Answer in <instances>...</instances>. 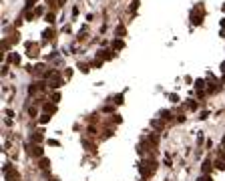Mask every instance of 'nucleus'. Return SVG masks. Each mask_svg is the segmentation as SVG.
I'll use <instances>...</instances> for the list:
<instances>
[{
    "instance_id": "obj_9",
    "label": "nucleus",
    "mask_w": 225,
    "mask_h": 181,
    "mask_svg": "<svg viewBox=\"0 0 225 181\" xmlns=\"http://www.w3.org/2000/svg\"><path fill=\"white\" fill-rule=\"evenodd\" d=\"M199 181H213V179H211V177H207V175H203V177H201Z\"/></svg>"
},
{
    "instance_id": "obj_8",
    "label": "nucleus",
    "mask_w": 225,
    "mask_h": 181,
    "mask_svg": "<svg viewBox=\"0 0 225 181\" xmlns=\"http://www.w3.org/2000/svg\"><path fill=\"white\" fill-rule=\"evenodd\" d=\"M40 139H42V135H40V133H36V135H32V141H40Z\"/></svg>"
},
{
    "instance_id": "obj_4",
    "label": "nucleus",
    "mask_w": 225,
    "mask_h": 181,
    "mask_svg": "<svg viewBox=\"0 0 225 181\" xmlns=\"http://www.w3.org/2000/svg\"><path fill=\"white\" fill-rule=\"evenodd\" d=\"M32 153H34L36 157H40V155H42V149H40V147H34V149H32Z\"/></svg>"
},
{
    "instance_id": "obj_2",
    "label": "nucleus",
    "mask_w": 225,
    "mask_h": 181,
    "mask_svg": "<svg viewBox=\"0 0 225 181\" xmlns=\"http://www.w3.org/2000/svg\"><path fill=\"white\" fill-rule=\"evenodd\" d=\"M209 169H211V161H209V159H207V161H205V163H203V173H207V171H209Z\"/></svg>"
},
{
    "instance_id": "obj_1",
    "label": "nucleus",
    "mask_w": 225,
    "mask_h": 181,
    "mask_svg": "<svg viewBox=\"0 0 225 181\" xmlns=\"http://www.w3.org/2000/svg\"><path fill=\"white\" fill-rule=\"evenodd\" d=\"M60 84H62V78H60V76H58L56 72H52V80H50V86H52V88H58Z\"/></svg>"
},
{
    "instance_id": "obj_5",
    "label": "nucleus",
    "mask_w": 225,
    "mask_h": 181,
    "mask_svg": "<svg viewBox=\"0 0 225 181\" xmlns=\"http://www.w3.org/2000/svg\"><path fill=\"white\" fill-rule=\"evenodd\" d=\"M112 46H115V48H123V40H115V42H112Z\"/></svg>"
},
{
    "instance_id": "obj_3",
    "label": "nucleus",
    "mask_w": 225,
    "mask_h": 181,
    "mask_svg": "<svg viewBox=\"0 0 225 181\" xmlns=\"http://www.w3.org/2000/svg\"><path fill=\"white\" fill-rule=\"evenodd\" d=\"M44 111H46V113H54V111H56V107H50V105H44Z\"/></svg>"
},
{
    "instance_id": "obj_10",
    "label": "nucleus",
    "mask_w": 225,
    "mask_h": 181,
    "mask_svg": "<svg viewBox=\"0 0 225 181\" xmlns=\"http://www.w3.org/2000/svg\"><path fill=\"white\" fill-rule=\"evenodd\" d=\"M221 70H223V72H225V62H223V68H221Z\"/></svg>"
},
{
    "instance_id": "obj_6",
    "label": "nucleus",
    "mask_w": 225,
    "mask_h": 181,
    "mask_svg": "<svg viewBox=\"0 0 225 181\" xmlns=\"http://www.w3.org/2000/svg\"><path fill=\"white\" fill-rule=\"evenodd\" d=\"M48 119H50V115L46 113V115H42V117H40V123H48Z\"/></svg>"
},
{
    "instance_id": "obj_7",
    "label": "nucleus",
    "mask_w": 225,
    "mask_h": 181,
    "mask_svg": "<svg viewBox=\"0 0 225 181\" xmlns=\"http://www.w3.org/2000/svg\"><path fill=\"white\" fill-rule=\"evenodd\" d=\"M78 68H80L82 72H88V66H86V64H78Z\"/></svg>"
}]
</instances>
